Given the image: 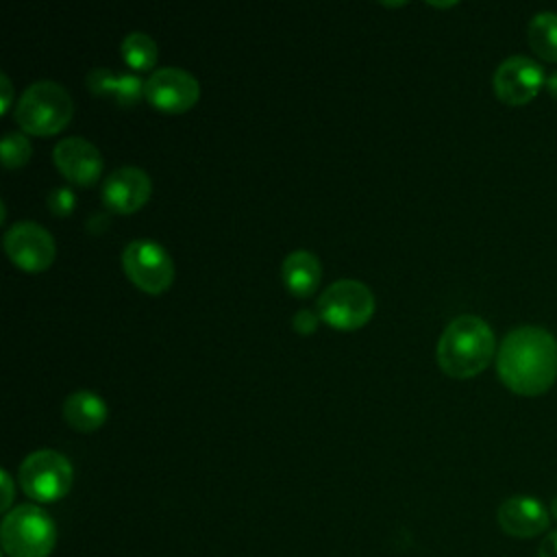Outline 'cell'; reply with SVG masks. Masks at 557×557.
<instances>
[{
    "label": "cell",
    "instance_id": "cell-13",
    "mask_svg": "<svg viewBox=\"0 0 557 557\" xmlns=\"http://www.w3.org/2000/svg\"><path fill=\"white\" fill-rule=\"evenodd\" d=\"M52 159L59 172L76 185H94L102 172L98 148L83 137H65L54 146Z\"/></svg>",
    "mask_w": 557,
    "mask_h": 557
},
{
    "label": "cell",
    "instance_id": "cell-26",
    "mask_svg": "<svg viewBox=\"0 0 557 557\" xmlns=\"http://www.w3.org/2000/svg\"><path fill=\"white\" fill-rule=\"evenodd\" d=\"M550 516L557 520V496L550 500Z\"/></svg>",
    "mask_w": 557,
    "mask_h": 557
},
{
    "label": "cell",
    "instance_id": "cell-25",
    "mask_svg": "<svg viewBox=\"0 0 557 557\" xmlns=\"http://www.w3.org/2000/svg\"><path fill=\"white\" fill-rule=\"evenodd\" d=\"M544 89L557 100V70H553L548 76H546V83H544Z\"/></svg>",
    "mask_w": 557,
    "mask_h": 557
},
{
    "label": "cell",
    "instance_id": "cell-24",
    "mask_svg": "<svg viewBox=\"0 0 557 557\" xmlns=\"http://www.w3.org/2000/svg\"><path fill=\"white\" fill-rule=\"evenodd\" d=\"M0 479H2V490H4V496H2L0 507L7 511V509H9V505H11V500H13V481H11V476H9V472H7V470H2V472H0Z\"/></svg>",
    "mask_w": 557,
    "mask_h": 557
},
{
    "label": "cell",
    "instance_id": "cell-14",
    "mask_svg": "<svg viewBox=\"0 0 557 557\" xmlns=\"http://www.w3.org/2000/svg\"><path fill=\"white\" fill-rule=\"evenodd\" d=\"M89 91L96 96H109L120 107H133L141 96L146 81H141L137 74H120L115 76L109 67H94L85 78Z\"/></svg>",
    "mask_w": 557,
    "mask_h": 557
},
{
    "label": "cell",
    "instance_id": "cell-20",
    "mask_svg": "<svg viewBox=\"0 0 557 557\" xmlns=\"http://www.w3.org/2000/svg\"><path fill=\"white\" fill-rule=\"evenodd\" d=\"M48 202V209L50 213L54 215H70L74 211V205H76V196L70 187H57L48 194L46 198Z\"/></svg>",
    "mask_w": 557,
    "mask_h": 557
},
{
    "label": "cell",
    "instance_id": "cell-21",
    "mask_svg": "<svg viewBox=\"0 0 557 557\" xmlns=\"http://www.w3.org/2000/svg\"><path fill=\"white\" fill-rule=\"evenodd\" d=\"M292 326H294V331H298L300 335H309V333H313L315 326H318V315H315L313 311L302 309V311H298V313L292 318Z\"/></svg>",
    "mask_w": 557,
    "mask_h": 557
},
{
    "label": "cell",
    "instance_id": "cell-15",
    "mask_svg": "<svg viewBox=\"0 0 557 557\" xmlns=\"http://www.w3.org/2000/svg\"><path fill=\"white\" fill-rule=\"evenodd\" d=\"M107 413H109L107 403L89 389H78V392L70 394L63 403L65 422L74 431H81V433H89V431H96L98 426H102L107 420Z\"/></svg>",
    "mask_w": 557,
    "mask_h": 557
},
{
    "label": "cell",
    "instance_id": "cell-11",
    "mask_svg": "<svg viewBox=\"0 0 557 557\" xmlns=\"http://www.w3.org/2000/svg\"><path fill=\"white\" fill-rule=\"evenodd\" d=\"M150 176L135 165H124L107 174L102 183V202L115 213H135L150 198Z\"/></svg>",
    "mask_w": 557,
    "mask_h": 557
},
{
    "label": "cell",
    "instance_id": "cell-17",
    "mask_svg": "<svg viewBox=\"0 0 557 557\" xmlns=\"http://www.w3.org/2000/svg\"><path fill=\"white\" fill-rule=\"evenodd\" d=\"M531 50L548 63H557V13L540 11L531 17L527 28Z\"/></svg>",
    "mask_w": 557,
    "mask_h": 557
},
{
    "label": "cell",
    "instance_id": "cell-19",
    "mask_svg": "<svg viewBox=\"0 0 557 557\" xmlns=\"http://www.w3.org/2000/svg\"><path fill=\"white\" fill-rule=\"evenodd\" d=\"M30 141L26 139V135L22 133H7L2 137V163L4 168L13 170V168H20L24 165L28 159H30Z\"/></svg>",
    "mask_w": 557,
    "mask_h": 557
},
{
    "label": "cell",
    "instance_id": "cell-7",
    "mask_svg": "<svg viewBox=\"0 0 557 557\" xmlns=\"http://www.w3.org/2000/svg\"><path fill=\"white\" fill-rule=\"evenodd\" d=\"M126 276L146 294H161L172 285L174 263L168 250L152 239H133L122 252Z\"/></svg>",
    "mask_w": 557,
    "mask_h": 557
},
{
    "label": "cell",
    "instance_id": "cell-22",
    "mask_svg": "<svg viewBox=\"0 0 557 557\" xmlns=\"http://www.w3.org/2000/svg\"><path fill=\"white\" fill-rule=\"evenodd\" d=\"M537 557H557V529L550 531L548 535H544V540L537 548Z\"/></svg>",
    "mask_w": 557,
    "mask_h": 557
},
{
    "label": "cell",
    "instance_id": "cell-3",
    "mask_svg": "<svg viewBox=\"0 0 557 557\" xmlns=\"http://www.w3.org/2000/svg\"><path fill=\"white\" fill-rule=\"evenodd\" d=\"M74 104L67 89L54 81H37L24 89L15 104L17 124L33 135L59 133L72 117Z\"/></svg>",
    "mask_w": 557,
    "mask_h": 557
},
{
    "label": "cell",
    "instance_id": "cell-9",
    "mask_svg": "<svg viewBox=\"0 0 557 557\" xmlns=\"http://www.w3.org/2000/svg\"><path fill=\"white\" fill-rule=\"evenodd\" d=\"M198 81L181 67H159L146 78L144 98L159 111L183 113L198 102Z\"/></svg>",
    "mask_w": 557,
    "mask_h": 557
},
{
    "label": "cell",
    "instance_id": "cell-18",
    "mask_svg": "<svg viewBox=\"0 0 557 557\" xmlns=\"http://www.w3.org/2000/svg\"><path fill=\"white\" fill-rule=\"evenodd\" d=\"M120 52L128 67L141 72V70H150L154 65L159 50L150 35H146L141 30H133L122 39Z\"/></svg>",
    "mask_w": 557,
    "mask_h": 557
},
{
    "label": "cell",
    "instance_id": "cell-23",
    "mask_svg": "<svg viewBox=\"0 0 557 557\" xmlns=\"http://www.w3.org/2000/svg\"><path fill=\"white\" fill-rule=\"evenodd\" d=\"M0 91H2V100H0V113H7L9 107H11V96H13V89H11V81L9 76L2 72L0 74Z\"/></svg>",
    "mask_w": 557,
    "mask_h": 557
},
{
    "label": "cell",
    "instance_id": "cell-1",
    "mask_svg": "<svg viewBox=\"0 0 557 557\" xmlns=\"http://www.w3.org/2000/svg\"><path fill=\"white\" fill-rule=\"evenodd\" d=\"M500 383L520 396H540L557 379V339L542 326L511 329L496 352Z\"/></svg>",
    "mask_w": 557,
    "mask_h": 557
},
{
    "label": "cell",
    "instance_id": "cell-10",
    "mask_svg": "<svg viewBox=\"0 0 557 557\" xmlns=\"http://www.w3.org/2000/svg\"><path fill=\"white\" fill-rule=\"evenodd\" d=\"M9 259L28 272L46 270L54 261V239L37 222H17L4 235Z\"/></svg>",
    "mask_w": 557,
    "mask_h": 557
},
{
    "label": "cell",
    "instance_id": "cell-12",
    "mask_svg": "<svg viewBox=\"0 0 557 557\" xmlns=\"http://www.w3.org/2000/svg\"><path fill=\"white\" fill-rule=\"evenodd\" d=\"M548 509L537 498L527 494L505 498L496 511L498 527L507 535L520 540H529L544 533L548 529Z\"/></svg>",
    "mask_w": 557,
    "mask_h": 557
},
{
    "label": "cell",
    "instance_id": "cell-16",
    "mask_svg": "<svg viewBox=\"0 0 557 557\" xmlns=\"http://www.w3.org/2000/svg\"><path fill=\"white\" fill-rule=\"evenodd\" d=\"M281 274H283L285 287L294 296L305 298V296L315 292V287L320 283V276H322V268H320V261L313 252L294 250L285 257Z\"/></svg>",
    "mask_w": 557,
    "mask_h": 557
},
{
    "label": "cell",
    "instance_id": "cell-2",
    "mask_svg": "<svg viewBox=\"0 0 557 557\" xmlns=\"http://www.w3.org/2000/svg\"><path fill=\"white\" fill-rule=\"evenodd\" d=\"M496 350L490 324L472 313L450 320L437 342V363L453 379H470L483 372Z\"/></svg>",
    "mask_w": 557,
    "mask_h": 557
},
{
    "label": "cell",
    "instance_id": "cell-8",
    "mask_svg": "<svg viewBox=\"0 0 557 557\" xmlns=\"http://www.w3.org/2000/svg\"><path fill=\"white\" fill-rule=\"evenodd\" d=\"M546 83L542 65L524 54L507 57L494 72V94L503 104L522 107L529 104Z\"/></svg>",
    "mask_w": 557,
    "mask_h": 557
},
{
    "label": "cell",
    "instance_id": "cell-4",
    "mask_svg": "<svg viewBox=\"0 0 557 557\" xmlns=\"http://www.w3.org/2000/svg\"><path fill=\"white\" fill-rule=\"evenodd\" d=\"M0 535L7 557H48L57 544V527L37 505H17L7 511Z\"/></svg>",
    "mask_w": 557,
    "mask_h": 557
},
{
    "label": "cell",
    "instance_id": "cell-5",
    "mask_svg": "<svg viewBox=\"0 0 557 557\" xmlns=\"http://www.w3.org/2000/svg\"><path fill=\"white\" fill-rule=\"evenodd\" d=\"M372 289L355 278H342L331 283L318 300V315L339 331H355L363 326L372 318Z\"/></svg>",
    "mask_w": 557,
    "mask_h": 557
},
{
    "label": "cell",
    "instance_id": "cell-6",
    "mask_svg": "<svg viewBox=\"0 0 557 557\" xmlns=\"http://www.w3.org/2000/svg\"><path fill=\"white\" fill-rule=\"evenodd\" d=\"M74 470L67 457L57 450L41 448L30 453L20 466V485L26 496L37 503H54L72 487Z\"/></svg>",
    "mask_w": 557,
    "mask_h": 557
}]
</instances>
